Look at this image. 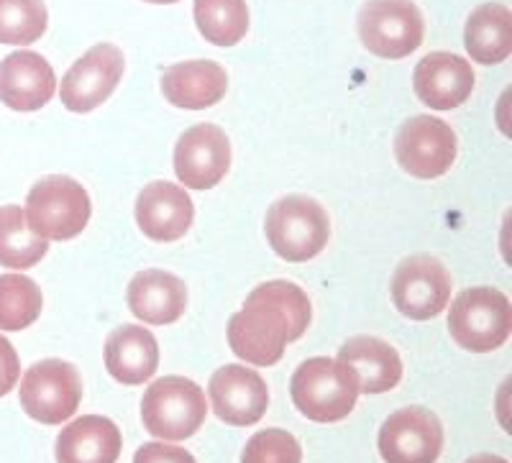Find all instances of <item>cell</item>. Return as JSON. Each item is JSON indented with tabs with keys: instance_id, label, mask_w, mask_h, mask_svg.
<instances>
[{
	"instance_id": "cell-15",
	"label": "cell",
	"mask_w": 512,
	"mask_h": 463,
	"mask_svg": "<svg viewBox=\"0 0 512 463\" xmlns=\"http://www.w3.org/2000/svg\"><path fill=\"white\" fill-rule=\"evenodd\" d=\"M474 70L464 57L433 52L415 67L413 87L420 103L431 110H454L469 100L474 90Z\"/></svg>"
},
{
	"instance_id": "cell-17",
	"label": "cell",
	"mask_w": 512,
	"mask_h": 463,
	"mask_svg": "<svg viewBox=\"0 0 512 463\" xmlns=\"http://www.w3.org/2000/svg\"><path fill=\"white\" fill-rule=\"evenodd\" d=\"M57 93L52 64L36 52H13L0 62V100L18 113L41 110Z\"/></svg>"
},
{
	"instance_id": "cell-14",
	"label": "cell",
	"mask_w": 512,
	"mask_h": 463,
	"mask_svg": "<svg viewBox=\"0 0 512 463\" xmlns=\"http://www.w3.org/2000/svg\"><path fill=\"white\" fill-rule=\"evenodd\" d=\"M208 397L223 423L246 428L259 423L269 407V389L254 369L228 364L210 377Z\"/></svg>"
},
{
	"instance_id": "cell-25",
	"label": "cell",
	"mask_w": 512,
	"mask_h": 463,
	"mask_svg": "<svg viewBox=\"0 0 512 463\" xmlns=\"http://www.w3.org/2000/svg\"><path fill=\"white\" fill-rule=\"evenodd\" d=\"M192 8L200 34L216 47H236L249 31L246 0H195Z\"/></svg>"
},
{
	"instance_id": "cell-18",
	"label": "cell",
	"mask_w": 512,
	"mask_h": 463,
	"mask_svg": "<svg viewBox=\"0 0 512 463\" xmlns=\"http://www.w3.org/2000/svg\"><path fill=\"white\" fill-rule=\"evenodd\" d=\"M228 75L218 62L190 59L167 67L162 75V93L175 108L205 110L226 98Z\"/></svg>"
},
{
	"instance_id": "cell-31",
	"label": "cell",
	"mask_w": 512,
	"mask_h": 463,
	"mask_svg": "<svg viewBox=\"0 0 512 463\" xmlns=\"http://www.w3.org/2000/svg\"><path fill=\"white\" fill-rule=\"evenodd\" d=\"M466 463H507V461H505V458H500V456H487V453H482V456L469 458Z\"/></svg>"
},
{
	"instance_id": "cell-12",
	"label": "cell",
	"mask_w": 512,
	"mask_h": 463,
	"mask_svg": "<svg viewBox=\"0 0 512 463\" xmlns=\"http://www.w3.org/2000/svg\"><path fill=\"white\" fill-rule=\"evenodd\" d=\"M441 451V420L425 407H402L379 430V453L387 463H436Z\"/></svg>"
},
{
	"instance_id": "cell-11",
	"label": "cell",
	"mask_w": 512,
	"mask_h": 463,
	"mask_svg": "<svg viewBox=\"0 0 512 463\" xmlns=\"http://www.w3.org/2000/svg\"><path fill=\"white\" fill-rule=\"evenodd\" d=\"M126 59L113 44H98L88 54H82L62 77V103L72 113H90L105 100L121 82Z\"/></svg>"
},
{
	"instance_id": "cell-16",
	"label": "cell",
	"mask_w": 512,
	"mask_h": 463,
	"mask_svg": "<svg viewBox=\"0 0 512 463\" xmlns=\"http://www.w3.org/2000/svg\"><path fill=\"white\" fill-rule=\"evenodd\" d=\"M195 220V205L182 187L172 182H149L136 200V223L141 233L159 244L180 241Z\"/></svg>"
},
{
	"instance_id": "cell-21",
	"label": "cell",
	"mask_w": 512,
	"mask_h": 463,
	"mask_svg": "<svg viewBox=\"0 0 512 463\" xmlns=\"http://www.w3.org/2000/svg\"><path fill=\"white\" fill-rule=\"evenodd\" d=\"M121 448V430L113 420L82 415L59 433L54 456L57 463H116Z\"/></svg>"
},
{
	"instance_id": "cell-23",
	"label": "cell",
	"mask_w": 512,
	"mask_h": 463,
	"mask_svg": "<svg viewBox=\"0 0 512 463\" xmlns=\"http://www.w3.org/2000/svg\"><path fill=\"white\" fill-rule=\"evenodd\" d=\"M466 52L479 64H500L512 52V16L502 3H487L466 21Z\"/></svg>"
},
{
	"instance_id": "cell-6",
	"label": "cell",
	"mask_w": 512,
	"mask_h": 463,
	"mask_svg": "<svg viewBox=\"0 0 512 463\" xmlns=\"http://www.w3.org/2000/svg\"><path fill=\"white\" fill-rule=\"evenodd\" d=\"M208 415L205 392L185 377H162L144 392V428L162 440H185L198 433Z\"/></svg>"
},
{
	"instance_id": "cell-4",
	"label": "cell",
	"mask_w": 512,
	"mask_h": 463,
	"mask_svg": "<svg viewBox=\"0 0 512 463\" xmlns=\"http://www.w3.org/2000/svg\"><path fill=\"white\" fill-rule=\"evenodd\" d=\"M264 233L274 254L285 261L303 264L326 249L331 238V220L313 197L287 195L269 208Z\"/></svg>"
},
{
	"instance_id": "cell-13",
	"label": "cell",
	"mask_w": 512,
	"mask_h": 463,
	"mask_svg": "<svg viewBox=\"0 0 512 463\" xmlns=\"http://www.w3.org/2000/svg\"><path fill=\"white\" fill-rule=\"evenodd\" d=\"M231 169V141L216 123H198L175 146L177 180L190 190H213Z\"/></svg>"
},
{
	"instance_id": "cell-29",
	"label": "cell",
	"mask_w": 512,
	"mask_h": 463,
	"mask_svg": "<svg viewBox=\"0 0 512 463\" xmlns=\"http://www.w3.org/2000/svg\"><path fill=\"white\" fill-rule=\"evenodd\" d=\"M134 463H198L185 448L167 446V443H146L136 451Z\"/></svg>"
},
{
	"instance_id": "cell-20",
	"label": "cell",
	"mask_w": 512,
	"mask_h": 463,
	"mask_svg": "<svg viewBox=\"0 0 512 463\" xmlns=\"http://www.w3.org/2000/svg\"><path fill=\"white\" fill-rule=\"evenodd\" d=\"M338 361L354 374L356 387L364 394L390 392L402 379V359L387 341L356 336L338 351Z\"/></svg>"
},
{
	"instance_id": "cell-10",
	"label": "cell",
	"mask_w": 512,
	"mask_h": 463,
	"mask_svg": "<svg viewBox=\"0 0 512 463\" xmlns=\"http://www.w3.org/2000/svg\"><path fill=\"white\" fill-rule=\"evenodd\" d=\"M451 300V274L436 256H408L392 277V302L405 318L431 320Z\"/></svg>"
},
{
	"instance_id": "cell-3",
	"label": "cell",
	"mask_w": 512,
	"mask_h": 463,
	"mask_svg": "<svg viewBox=\"0 0 512 463\" xmlns=\"http://www.w3.org/2000/svg\"><path fill=\"white\" fill-rule=\"evenodd\" d=\"M24 213L36 236L47 241H72L90 223L93 205L80 182L64 174H52L31 187Z\"/></svg>"
},
{
	"instance_id": "cell-19",
	"label": "cell",
	"mask_w": 512,
	"mask_h": 463,
	"mask_svg": "<svg viewBox=\"0 0 512 463\" xmlns=\"http://www.w3.org/2000/svg\"><path fill=\"white\" fill-rule=\"evenodd\" d=\"M128 307L149 325H169L185 315L187 287L175 274L162 269H146L128 282Z\"/></svg>"
},
{
	"instance_id": "cell-7",
	"label": "cell",
	"mask_w": 512,
	"mask_h": 463,
	"mask_svg": "<svg viewBox=\"0 0 512 463\" xmlns=\"http://www.w3.org/2000/svg\"><path fill=\"white\" fill-rule=\"evenodd\" d=\"M425 24L413 0H369L359 11L361 44L382 59H405L423 44Z\"/></svg>"
},
{
	"instance_id": "cell-26",
	"label": "cell",
	"mask_w": 512,
	"mask_h": 463,
	"mask_svg": "<svg viewBox=\"0 0 512 463\" xmlns=\"http://www.w3.org/2000/svg\"><path fill=\"white\" fill-rule=\"evenodd\" d=\"M39 284L26 274H0V330H24L41 315Z\"/></svg>"
},
{
	"instance_id": "cell-8",
	"label": "cell",
	"mask_w": 512,
	"mask_h": 463,
	"mask_svg": "<svg viewBox=\"0 0 512 463\" xmlns=\"http://www.w3.org/2000/svg\"><path fill=\"white\" fill-rule=\"evenodd\" d=\"M21 407L36 423L62 425L77 412L82 400V379L67 361L47 359L31 366L21 379Z\"/></svg>"
},
{
	"instance_id": "cell-22",
	"label": "cell",
	"mask_w": 512,
	"mask_h": 463,
	"mask_svg": "<svg viewBox=\"0 0 512 463\" xmlns=\"http://www.w3.org/2000/svg\"><path fill=\"white\" fill-rule=\"evenodd\" d=\"M159 366L157 338L141 325H123L105 343V369L116 382L136 387L154 377Z\"/></svg>"
},
{
	"instance_id": "cell-27",
	"label": "cell",
	"mask_w": 512,
	"mask_h": 463,
	"mask_svg": "<svg viewBox=\"0 0 512 463\" xmlns=\"http://www.w3.org/2000/svg\"><path fill=\"white\" fill-rule=\"evenodd\" d=\"M49 16L41 0H0V44L29 47L47 31Z\"/></svg>"
},
{
	"instance_id": "cell-5",
	"label": "cell",
	"mask_w": 512,
	"mask_h": 463,
	"mask_svg": "<svg viewBox=\"0 0 512 463\" xmlns=\"http://www.w3.org/2000/svg\"><path fill=\"white\" fill-rule=\"evenodd\" d=\"M448 333L472 354H489L505 346L512 333L510 300L492 287L464 290L451 305Z\"/></svg>"
},
{
	"instance_id": "cell-24",
	"label": "cell",
	"mask_w": 512,
	"mask_h": 463,
	"mask_svg": "<svg viewBox=\"0 0 512 463\" xmlns=\"http://www.w3.org/2000/svg\"><path fill=\"white\" fill-rule=\"evenodd\" d=\"M49 254L47 238L36 236L18 205L0 208V267L31 269Z\"/></svg>"
},
{
	"instance_id": "cell-9",
	"label": "cell",
	"mask_w": 512,
	"mask_h": 463,
	"mask_svg": "<svg viewBox=\"0 0 512 463\" xmlns=\"http://www.w3.org/2000/svg\"><path fill=\"white\" fill-rule=\"evenodd\" d=\"M456 134L446 121L433 116H415L402 123L395 139V157L400 167L418 180H436L456 162Z\"/></svg>"
},
{
	"instance_id": "cell-30",
	"label": "cell",
	"mask_w": 512,
	"mask_h": 463,
	"mask_svg": "<svg viewBox=\"0 0 512 463\" xmlns=\"http://www.w3.org/2000/svg\"><path fill=\"white\" fill-rule=\"evenodd\" d=\"M21 377V361L6 336H0V397H6Z\"/></svg>"
},
{
	"instance_id": "cell-2",
	"label": "cell",
	"mask_w": 512,
	"mask_h": 463,
	"mask_svg": "<svg viewBox=\"0 0 512 463\" xmlns=\"http://www.w3.org/2000/svg\"><path fill=\"white\" fill-rule=\"evenodd\" d=\"M292 402L313 423H338L354 412L359 400L356 379L341 361L308 359L297 366L290 382Z\"/></svg>"
},
{
	"instance_id": "cell-1",
	"label": "cell",
	"mask_w": 512,
	"mask_h": 463,
	"mask_svg": "<svg viewBox=\"0 0 512 463\" xmlns=\"http://www.w3.org/2000/svg\"><path fill=\"white\" fill-rule=\"evenodd\" d=\"M308 295L297 284L274 279L259 284L239 313L228 320L231 351L246 364L274 366L285 356L287 343L305 336L310 325Z\"/></svg>"
},
{
	"instance_id": "cell-32",
	"label": "cell",
	"mask_w": 512,
	"mask_h": 463,
	"mask_svg": "<svg viewBox=\"0 0 512 463\" xmlns=\"http://www.w3.org/2000/svg\"><path fill=\"white\" fill-rule=\"evenodd\" d=\"M146 3H157V6H169V3H177V0H146Z\"/></svg>"
},
{
	"instance_id": "cell-28",
	"label": "cell",
	"mask_w": 512,
	"mask_h": 463,
	"mask_svg": "<svg viewBox=\"0 0 512 463\" xmlns=\"http://www.w3.org/2000/svg\"><path fill=\"white\" fill-rule=\"evenodd\" d=\"M241 463H303V448L287 430L269 428L251 435Z\"/></svg>"
}]
</instances>
